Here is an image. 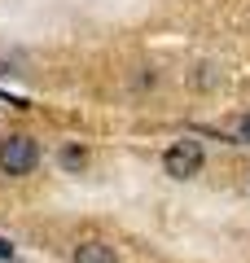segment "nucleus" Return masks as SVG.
<instances>
[{"instance_id":"obj_3","label":"nucleus","mask_w":250,"mask_h":263,"mask_svg":"<svg viewBox=\"0 0 250 263\" xmlns=\"http://www.w3.org/2000/svg\"><path fill=\"white\" fill-rule=\"evenodd\" d=\"M75 263H114V250L101 241H83L79 250H75Z\"/></svg>"},{"instance_id":"obj_1","label":"nucleus","mask_w":250,"mask_h":263,"mask_svg":"<svg viewBox=\"0 0 250 263\" xmlns=\"http://www.w3.org/2000/svg\"><path fill=\"white\" fill-rule=\"evenodd\" d=\"M35 162H40V145L31 141V136H9V141H0V171H5V176H27Z\"/></svg>"},{"instance_id":"obj_4","label":"nucleus","mask_w":250,"mask_h":263,"mask_svg":"<svg viewBox=\"0 0 250 263\" xmlns=\"http://www.w3.org/2000/svg\"><path fill=\"white\" fill-rule=\"evenodd\" d=\"M237 141L250 145V114H241V123H237Z\"/></svg>"},{"instance_id":"obj_5","label":"nucleus","mask_w":250,"mask_h":263,"mask_svg":"<svg viewBox=\"0 0 250 263\" xmlns=\"http://www.w3.org/2000/svg\"><path fill=\"white\" fill-rule=\"evenodd\" d=\"M83 162V149H66V167H79Z\"/></svg>"},{"instance_id":"obj_6","label":"nucleus","mask_w":250,"mask_h":263,"mask_svg":"<svg viewBox=\"0 0 250 263\" xmlns=\"http://www.w3.org/2000/svg\"><path fill=\"white\" fill-rule=\"evenodd\" d=\"M9 254H13V246L5 241V237H0V259H9Z\"/></svg>"},{"instance_id":"obj_2","label":"nucleus","mask_w":250,"mask_h":263,"mask_svg":"<svg viewBox=\"0 0 250 263\" xmlns=\"http://www.w3.org/2000/svg\"><path fill=\"white\" fill-rule=\"evenodd\" d=\"M202 145L198 141H176L171 149L163 154V167H167V176H176V180H189V176H198L202 171Z\"/></svg>"}]
</instances>
